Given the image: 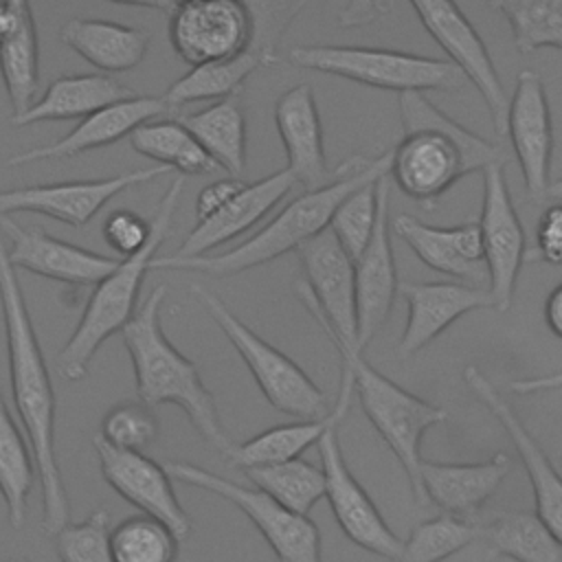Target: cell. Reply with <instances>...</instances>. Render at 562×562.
I'll return each mask as SVG.
<instances>
[{
	"label": "cell",
	"mask_w": 562,
	"mask_h": 562,
	"mask_svg": "<svg viewBox=\"0 0 562 562\" xmlns=\"http://www.w3.org/2000/svg\"><path fill=\"white\" fill-rule=\"evenodd\" d=\"M296 184L294 176L288 169H279L246 187L217 213L198 222L187 235L182 246L173 252L180 259L206 257L217 246L228 244L237 235L255 226L268 211H272Z\"/></svg>",
	"instance_id": "cell-26"
},
{
	"label": "cell",
	"mask_w": 562,
	"mask_h": 562,
	"mask_svg": "<svg viewBox=\"0 0 562 562\" xmlns=\"http://www.w3.org/2000/svg\"><path fill=\"white\" fill-rule=\"evenodd\" d=\"M479 540L490 553L516 562H562V542L536 512H498L479 525Z\"/></svg>",
	"instance_id": "cell-32"
},
{
	"label": "cell",
	"mask_w": 562,
	"mask_h": 562,
	"mask_svg": "<svg viewBox=\"0 0 562 562\" xmlns=\"http://www.w3.org/2000/svg\"><path fill=\"white\" fill-rule=\"evenodd\" d=\"M562 386V371L549 373V375H538V378H525V380H512L509 389L518 395H529L538 391H551Z\"/></svg>",
	"instance_id": "cell-47"
},
{
	"label": "cell",
	"mask_w": 562,
	"mask_h": 562,
	"mask_svg": "<svg viewBox=\"0 0 562 562\" xmlns=\"http://www.w3.org/2000/svg\"><path fill=\"white\" fill-rule=\"evenodd\" d=\"M151 237V222L130 209L112 211L103 222L105 244L121 255V259L136 255Z\"/></svg>",
	"instance_id": "cell-43"
},
{
	"label": "cell",
	"mask_w": 562,
	"mask_h": 562,
	"mask_svg": "<svg viewBox=\"0 0 562 562\" xmlns=\"http://www.w3.org/2000/svg\"><path fill=\"white\" fill-rule=\"evenodd\" d=\"M397 103L404 138L393 147L389 176L411 200L432 206L463 176L505 162L498 145L450 119L424 92H404Z\"/></svg>",
	"instance_id": "cell-2"
},
{
	"label": "cell",
	"mask_w": 562,
	"mask_h": 562,
	"mask_svg": "<svg viewBox=\"0 0 562 562\" xmlns=\"http://www.w3.org/2000/svg\"><path fill=\"white\" fill-rule=\"evenodd\" d=\"M316 448L325 474V498L342 533L360 549L395 562L404 540L386 525L371 496L347 468L338 441V426H331Z\"/></svg>",
	"instance_id": "cell-14"
},
{
	"label": "cell",
	"mask_w": 562,
	"mask_h": 562,
	"mask_svg": "<svg viewBox=\"0 0 562 562\" xmlns=\"http://www.w3.org/2000/svg\"><path fill=\"white\" fill-rule=\"evenodd\" d=\"M334 347L340 353L342 373L351 378L364 415L404 468L415 503L419 507L430 505L419 476L424 461L422 441L428 428L446 422V408L417 397L415 393L395 384L391 378L382 375L362 358V351L340 342H334Z\"/></svg>",
	"instance_id": "cell-6"
},
{
	"label": "cell",
	"mask_w": 562,
	"mask_h": 562,
	"mask_svg": "<svg viewBox=\"0 0 562 562\" xmlns=\"http://www.w3.org/2000/svg\"><path fill=\"white\" fill-rule=\"evenodd\" d=\"M59 40L103 72H125L136 68L151 44L145 29L101 18H70L59 29Z\"/></svg>",
	"instance_id": "cell-29"
},
{
	"label": "cell",
	"mask_w": 562,
	"mask_h": 562,
	"mask_svg": "<svg viewBox=\"0 0 562 562\" xmlns=\"http://www.w3.org/2000/svg\"><path fill=\"white\" fill-rule=\"evenodd\" d=\"M351 391H353L351 378L347 373H342L338 397L331 406V413L325 419H312V422L299 419L294 424L272 426V428L246 439L244 443H235V448L226 461L235 468L248 470V468L274 465V463L299 459L310 446H316L321 441V437L331 426H338L345 419V415L349 411V402H351Z\"/></svg>",
	"instance_id": "cell-28"
},
{
	"label": "cell",
	"mask_w": 562,
	"mask_h": 562,
	"mask_svg": "<svg viewBox=\"0 0 562 562\" xmlns=\"http://www.w3.org/2000/svg\"><path fill=\"white\" fill-rule=\"evenodd\" d=\"M165 296L167 288L156 285L121 331L134 367L138 400L151 408L165 402L180 406L198 435L228 459L235 443L222 426L213 393L206 389L198 364L180 353L162 331Z\"/></svg>",
	"instance_id": "cell-4"
},
{
	"label": "cell",
	"mask_w": 562,
	"mask_h": 562,
	"mask_svg": "<svg viewBox=\"0 0 562 562\" xmlns=\"http://www.w3.org/2000/svg\"><path fill=\"white\" fill-rule=\"evenodd\" d=\"M252 11V40L250 46L226 61L191 68L176 79L162 94L169 110L184 103L226 99L239 94L244 81L259 68L277 64V50L285 29L305 9V2H248Z\"/></svg>",
	"instance_id": "cell-10"
},
{
	"label": "cell",
	"mask_w": 562,
	"mask_h": 562,
	"mask_svg": "<svg viewBox=\"0 0 562 562\" xmlns=\"http://www.w3.org/2000/svg\"><path fill=\"white\" fill-rule=\"evenodd\" d=\"M130 145L140 156L154 158L182 176H204L220 169L178 119H154L143 123L130 134Z\"/></svg>",
	"instance_id": "cell-34"
},
{
	"label": "cell",
	"mask_w": 562,
	"mask_h": 562,
	"mask_svg": "<svg viewBox=\"0 0 562 562\" xmlns=\"http://www.w3.org/2000/svg\"><path fill=\"white\" fill-rule=\"evenodd\" d=\"M180 538L151 516H130L112 527L114 562H176Z\"/></svg>",
	"instance_id": "cell-38"
},
{
	"label": "cell",
	"mask_w": 562,
	"mask_h": 562,
	"mask_svg": "<svg viewBox=\"0 0 562 562\" xmlns=\"http://www.w3.org/2000/svg\"><path fill=\"white\" fill-rule=\"evenodd\" d=\"M391 158L393 149L380 154L378 158L351 156L342 162V171L329 184L294 198L272 222H268L244 244L226 252H211L193 259H180L173 255L156 257L151 261V270H189L213 277H235L288 252H296L305 241L329 228L336 209L353 191L389 176Z\"/></svg>",
	"instance_id": "cell-3"
},
{
	"label": "cell",
	"mask_w": 562,
	"mask_h": 562,
	"mask_svg": "<svg viewBox=\"0 0 562 562\" xmlns=\"http://www.w3.org/2000/svg\"><path fill=\"white\" fill-rule=\"evenodd\" d=\"M94 452L105 483L140 514L167 525L180 540L191 533V518L180 505L171 476L158 461L136 450H121L94 437Z\"/></svg>",
	"instance_id": "cell-17"
},
{
	"label": "cell",
	"mask_w": 562,
	"mask_h": 562,
	"mask_svg": "<svg viewBox=\"0 0 562 562\" xmlns=\"http://www.w3.org/2000/svg\"><path fill=\"white\" fill-rule=\"evenodd\" d=\"M303 268V281L296 283V296L321 325L331 342L358 349L356 316V266L325 228L296 250Z\"/></svg>",
	"instance_id": "cell-11"
},
{
	"label": "cell",
	"mask_w": 562,
	"mask_h": 562,
	"mask_svg": "<svg viewBox=\"0 0 562 562\" xmlns=\"http://www.w3.org/2000/svg\"><path fill=\"white\" fill-rule=\"evenodd\" d=\"M474 540H479V525L441 514L415 525L395 562H443Z\"/></svg>",
	"instance_id": "cell-39"
},
{
	"label": "cell",
	"mask_w": 562,
	"mask_h": 562,
	"mask_svg": "<svg viewBox=\"0 0 562 562\" xmlns=\"http://www.w3.org/2000/svg\"><path fill=\"white\" fill-rule=\"evenodd\" d=\"M490 7L509 22L520 55L538 48L562 50V0H503Z\"/></svg>",
	"instance_id": "cell-37"
},
{
	"label": "cell",
	"mask_w": 562,
	"mask_h": 562,
	"mask_svg": "<svg viewBox=\"0 0 562 562\" xmlns=\"http://www.w3.org/2000/svg\"><path fill=\"white\" fill-rule=\"evenodd\" d=\"M167 18L173 53L193 68L241 55L255 31L248 2L237 0L171 2Z\"/></svg>",
	"instance_id": "cell-12"
},
{
	"label": "cell",
	"mask_w": 562,
	"mask_h": 562,
	"mask_svg": "<svg viewBox=\"0 0 562 562\" xmlns=\"http://www.w3.org/2000/svg\"><path fill=\"white\" fill-rule=\"evenodd\" d=\"M184 178H176L171 187L160 198L154 220H151V237L143 250L132 257L121 259V263L92 290L81 318L70 334L68 342L61 347L57 356L59 375L70 382L83 380L88 375V367L99 351V347L116 331H123L125 325L136 314V301L143 288L145 274L151 270V261L156 259V250L171 233L173 215L178 202L182 198Z\"/></svg>",
	"instance_id": "cell-5"
},
{
	"label": "cell",
	"mask_w": 562,
	"mask_h": 562,
	"mask_svg": "<svg viewBox=\"0 0 562 562\" xmlns=\"http://www.w3.org/2000/svg\"><path fill=\"white\" fill-rule=\"evenodd\" d=\"M274 125L285 149L288 171L307 191L329 184L340 171L327 167L323 125L314 92L307 83L292 86L274 101Z\"/></svg>",
	"instance_id": "cell-22"
},
{
	"label": "cell",
	"mask_w": 562,
	"mask_h": 562,
	"mask_svg": "<svg viewBox=\"0 0 562 562\" xmlns=\"http://www.w3.org/2000/svg\"><path fill=\"white\" fill-rule=\"evenodd\" d=\"M165 470L171 479L235 505L257 527L279 562H321V533L316 522L290 512L263 490L239 485L189 461H167Z\"/></svg>",
	"instance_id": "cell-9"
},
{
	"label": "cell",
	"mask_w": 562,
	"mask_h": 562,
	"mask_svg": "<svg viewBox=\"0 0 562 562\" xmlns=\"http://www.w3.org/2000/svg\"><path fill=\"white\" fill-rule=\"evenodd\" d=\"M507 134L531 200L547 198L551 184L553 123L544 83L538 72L520 70L509 99Z\"/></svg>",
	"instance_id": "cell-19"
},
{
	"label": "cell",
	"mask_w": 562,
	"mask_h": 562,
	"mask_svg": "<svg viewBox=\"0 0 562 562\" xmlns=\"http://www.w3.org/2000/svg\"><path fill=\"white\" fill-rule=\"evenodd\" d=\"M411 7L417 13L422 26L446 50L450 64L465 77L468 83L479 90L496 134H507L509 97L479 31L454 2L415 0Z\"/></svg>",
	"instance_id": "cell-13"
},
{
	"label": "cell",
	"mask_w": 562,
	"mask_h": 562,
	"mask_svg": "<svg viewBox=\"0 0 562 562\" xmlns=\"http://www.w3.org/2000/svg\"><path fill=\"white\" fill-rule=\"evenodd\" d=\"M288 59L296 68L336 75L400 94L424 90L457 92L468 86L465 77L450 61L389 48L303 44L290 48Z\"/></svg>",
	"instance_id": "cell-7"
},
{
	"label": "cell",
	"mask_w": 562,
	"mask_h": 562,
	"mask_svg": "<svg viewBox=\"0 0 562 562\" xmlns=\"http://www.w3.org/2000/svg\"><path fill=\"white\" fill-rule=\"evenodd\" d=\"M391 231L406 241L430 270L454 277L474 288L490 283L479 222L428 226L408 213H400L393 220Z\"/></svg>",
	"instance_id": "cell-23"
},
{
	"label": "cell",
	"mask_w": 562,
	"mask_h": 562,
	"mask_svg": "<svg viewBox=\"0 0 562 562\" xmlns=\"http://www.w3.org/2000/svg\"><path fill=\"white\" fill-rule=\"evenodd\" d=\"M167 110H169V105L165 103L162 97L134 94L132 99L119 101L114 105H108L103 110L88 114L66 136H61L48 145H40V147H33V149H26L22 154L7 158L4 165L20 167V165L37 162V160L72 158L77 154L112 145V143L130 136L143 123L162 116Z\"/></svg>",
	"instance_id": "cell-24"
},
{
	"label": "cell",
	"mask_w": 562,
	"mask_h": 562,
	"mask_svg": "<svg viewBox=\"0 0 562 562\" xmlns=\"http://www.w3.org/2000/svg\"><path fill=\"white\" fill-rule=\"evenodd\" d=\"M189 292L237 349L272 408L305 422L325 419L331 413L334 404H329L327 395L316 386V382L290 356L272 347L244 321H239L215 292L200 283H191Z\"/></svg>",
	"instance_id": "cell-8"
},
{
	"label": "cell",
	"mask_w": 562,
	"mask_h": 562,
	"mask_svg": "<svg viewBox=\"0 0 562 562\" xmlns=\"http://www.w3.org/2000/svg\"><path fill=\"white\" fill-rule=\"evenodd\" d=\"M220 169L241 178L246 169V114L239 94L213 101L211 105L178 119Z\"/></svg>",
	"instance_id": "cell-31"
},
{
	"label": "cell",
	"mask_w": 562,
	"mask_h": 562,
	"mask_svg": "<svg viewBox=\"0 0 562 562\" xmlns=\"http://www.w3.org/2000/svg\"><path fill=\"white\" fill-rule=\"evenodd\" d=\"M380 182V180H378ZM378 182H369L353 191L334 213L329 231L345 248V252L356 261L369 246L375 222H378Z\"/></svg>",
	"instance_id": "cell-40"
},
{
	"label": "cell",
	"mask_w": 562,
	"mask_h": 562,
	"mask_svg": "<svg viewBox=\"0 0 562 562\" xmlns=\"http://www.w3.org/2000/svg\"><path fill=\"white\" fill-rule=\"evenodd\" d=\"M463 380L470 391L487 406V411L498 419L512 439L533 490L536 514L551 529V533L562 542V474L538 446L533 435L527 430L522 419L501 395V391L487 380L483 371L468 364L463 369Z\"/></svg>",
	"instance_id": "cell-20"
},
{
	"label": "cell",
	"mask_w": 562,
	"mask_h": 562,
	"mask_svg": "<svg viewBox=\"0 0 562 562\" xmlns=\"http://www.w3.org/2000/svg\"><path fill=\"white\" fill-rule=\"evenodd\" d=\"M547 198H555V200H562V178L553 180L547 189Z\"/></svg>",
	"instance_id": "cell-50"
},
{
	"label": "cell",
	"mask_w": 562,
	"mask_h": 562,
	"mask_svg": "<svg viewBox=\"0 0 562 562\" xmlns=\"http://www.w3.org/2000/svg\"><path fill=\"white\" fill-rule=\"evenodd\" d=\"M246 187V182L241 178H220L211 184H206L198 198H195V217L198 222L211 217L213 213H217L220 209H224L241 189Z\"/></svg>",
	"instance_id": "cell-45"
},
{
	"label": "cell",
	"mask_w": 562,
	"mask_h": 562,
	"mask_svg": "<svg viewBox=\"0 0 562 562\" xmlns=\"http://www.w3.org/2000/svg\"><path fill=\"white\" fill-rule=\"evenodd\" d=\"M512 461L498 452L483 463H435L422 461L419 476L428 503L443 514L470 520L501 487Z\"/></svg>",
	"instance_id": "cell-27"
},
{
	"label": "cell",
	"mask_w": 562,
	"mask_h": 562,
	"mask_svg": "<svg viewBox=\"0 0 562 562\" xmlns=\"http://www.w3.org/2000/svg\"><path fill=\"white\" fill-rule=\"evenodd\" d=\"M35 472L29 439L18 428L0 389V496L13 529H20L26 520Z\"/></svg>",
	"instance_id": "cell-33"
},
{
	"label": "cell",
	"mask_w": 562,
	"mask_h": 562,
	"mask_svg": "<svg viewBox=\"0 0 562 562\" xmlns=\"http://www.w3.org/2000/svg\"><path fill=\"white\" fill-rule=\"evenodd\" d=\"M0 233L4 237L13 268L29 270L50 281L70 285H97L121 263L116 257L75 246L40 228L20 226L9 215L0 217Z\"/></svg>",
	"instance_id": "cell-18"
},
{
	"label": "cell",
	"mask_w": 562,
	"mask_h": 562,
	"mask_svg": "<svg viewBox=\"0 0 562 562\" xmlns=\"http://www.w3.org/2000/svg\"><path fill=\"white\" fill-rule=\"evenodd\" d=\"M536 257L549 266H562V204L542 211L536 226Z\"/></svg>",
	"instance_id": "cell-44"
},
{
	"label": "cell",
	"mask_w": 562,
	"mask_h": 562,
	"mask_svg": "<svg viewBox=\"0 0 562 562\" xmlns=\"http://www.w3.org/2000/svg\"><path fill=\"white\" fill-rule=\"evenodd\" d=\"M0 75L11 101V116L24 114L40 92V44L31 9L20 29L0 44Z\"/></svg>",
	"instance_id": "cell-35"
},
{
	"label": "cell",
	"mask_w": 562,
	"mask_h": 562,
	"mask_svg": "<svg viewBox=\"0 0 562 562\" xmlns=\"http://www.w3.org/2000/svg\"><path fill=\"white\" fill-rule=\"evenodd\" d=\"M0 307L4 321L11 397L33 450L35 468L42 485V525L55 536L70 520L68 492L61 479V468L55 452V417L57 400L50 373L31 323V314L9 261L7 244L0 233Z\"/></svg>",
	"instance_id": "cell-1"
},
{
	"label": "cell",
	"mask_w": 562,
	"mask_h": 562,
	"mask_svg": "<svg viewBox=\"0 0 562 562\" xmlns=\"http://www.w3.org/2000/svg\"><path fill=\"white\" fill-rule=\"evenodd\" d=\"M479 228L490 277L487 290L494 299V310L505 312L512 305L516 281L527 255V237L509 195L505 162L492 165L483 171V206Z\"/></svg>",
	"instance_id": "cell-15"
},
{
	"label": "cell",
	"mask_w": 562,
	"mask_h": 562,
	"mask_svg": "<svg viewBox=\"0 0 562 562\" xmlns=\"http://www.w3.org/2000/svg\"><path fill=\"white\" fill-rule=\"evenodd\" d=\"M378 222L373 237L364 252L353 261L356 266V316H358V347L360 351L375 338L391 316L400 279L391 246L389 224V176L378 182Z\"/></svg>",
	"instance_id": "cell-21"
},
{
	"label": "cell",
	"mask_w": 562,
	"mask_h": 562,
	"mask_svg": "<svg viewBox=\"0 0 562 562\" xmlns=\"http://www.w3.org/2000/svg\"><path fill=\"white\" fill-rule=\"evenodd\" d=\"M391 9V4H380V2H360V4H351L340 13V22L342 24H364L371 22L375 18H380L382 13H386Z\"/></svg>",
	"instance_id": "cell-48"
},
{
	"label": "cell",
	"mask_w": 562,
	"mask_h": 562,
	"mask_svg": "<svg viewBox=\"0 0 562 562\" xmlns=\"http://www.w3.org/2000/svg\"><path fill=\"white\" fill-rule=\"evenodd\" d=\"M244 474L255 487L263 490L277 503L301 516H307V512L325 498L323 468H316L301 457L274 465L248 468Z\"/></svg>",
	"instance_id": "cell-36"
},
{
	"label": "cell",
	"mask_w": 562,
	"mask_h": 562,
	"mask_svg": "<svg viewBox=\"0 0 562 562\" xmlns=\"http://www.w3.org/2000/svg\"><path fill=\"white\" fill-rule=\"evenodd\" d=\"M544 321L555 338L562 340V283H558L544 303Z\"/></svg>",
	"instance_id": "cell-49"
},
{
	"label": "cell",
	"mask_w": 562,
	"mask_h": 562,
	"mask_svg": "<svg viewBox=\"0 0 562 562\" xmlns=\"http://www.w3.org/2000/svg\"><path fill=\"white\" fill-rule=\"evenodd\" d=\"M169 171V167L156 165L101 180H68L0 191V217L9 213H37L68 226H86L119 193Z\"/></svg>",
	"instance_id": "cell-16"
},
{
	"label": "cell",
	"mask_w": 562,
	"mask_h": 562,
	"mask_svg": "<svg viewBox=\"0 0 562 562\" xmlns=\"http://www.w3.org/2000/svg\"><path fill=\"white\" fill-rule=\"evenodd\" d=\"M110 516L94 509L81 522H68L55 533V551L61 562H114L110 547Z\"/></svg>",
	"instance_id": "cell-42"
},
{
	"label": "cell",
	"mask_w": 562,
	"mask_h": 562,
	"mask_svg": "<svg viewBox=\"0 0 562 562\" xmlns=\"http://www.w3.org/2000/svg\"><path fill=\"white\" fill-rule=\"evenodd\" d=\"M400 294L408 305L406 327L397 345L400 358H408L430 345L468 312L494 307V299L487 288H474L468 283L400 281Z\"/></svg>",
	"instance_id": "cell-25"
},
{
	"label": "cell",
	"mask_w": 562,
	"mask_h": 562,
	"mask_svg": "<svg viewBox=\"0 0 562 562\" xmlns=\"http://www.w3.org/2000/svg\"><path fill=\"white\" fill-rule=\"evenodd\" d=\"M134 92L103 72L90 75H61L46 86V92L20 116H11L15 127L42 121L86 119L88 114L132 99Z\"/></svg>",
	"instance_id": "cell-30"
},
{
	"label": "cell",
	"mask_w": 562,
	"mask_h": 562,
	"mask_svg": "<svg viewBox=\"0 0 562 562\" xmlns=\"http://www.w3.org/2000/svg\"><path fill=\"white\" fill-rule=\"evenodd\" d=\"M31 9L29 2L22 0H7L0 2V44L9 40L22 24L24 13Z\"/></svg>",
	"instance_id": "cell-46"
},
{
	"label": "cell",
	"mask_w": 562,
	"mask_h": 562,
	"mask_svg": "<svg viewBox=\"0 0 562 562\" xmlns=\"http://www.w3.org/2000/svg\"><path fill=\"white\" fill-rule=\"evenodd\" d=\"M160 435V422L143 400H123L114 404L101 419L99 437L121 450L143 452Z\"/></svg>",
	"instance_id": "cell-41"
}]
</instances>
